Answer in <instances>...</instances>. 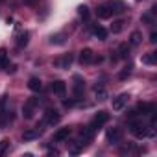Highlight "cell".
<instances>
[{
	"mask_svg": "<svg viewBox=\"0 0 157 157\" xmlns=\"http://www.w3.org/2000/svg\"><path fill=\"white\" fill-rule=\"evenodd\" d=\"M155 61H157V54H146V56H142V63L144 65H155Z\"/></svg>",
	"mask_w": 157,
	"mask_h": 157,
	"instance_id": "cell-24",
	"label": "cell"
},
{
	"mask_svg": "<svg viewBox=\"0 0 157 157\" xmlns=\"http://www.w3.org/2000/svg\"><path fill=\"white\" fill-rule=\"evenodd\" d=\"M74 82H76V83H74V94H76V98H78V96L82 94V91H83L85 85H83L82 76H74Z\"/></svg>",
	"mask_w": 157,
	"mask_h": 157,
	"instance_id": "cell-15",
	"label": "cell"
},
{
	"mask_svg": "<svg viewBox=\"0 0 157 157\" xmlns=\"http://www.w3.org/2000/svg\"><path fill=\"white\" fill-rule=\"evenodd\" d=\"M93 33H94L100 41H105V37H107V30L102 28V26H94V28H93Z\"/></svg>",
	"mask_w": 157,
	"mask_h": 157,
	"instance_id": "cell-19",
	"label": "cell"
},
{
	"mask_svg": "<svg viewBox=\"0 0 157 157\" xmlns=\"http://www.w3.org/2000/svg\"><path fill=\"white\" fill-rule=\"evenodd\" d=\"M129 131H131L137 139H146L148 135H153V131H148V128L142 126V122H131V124H129Z\"/></svg>",
	"mask_w": 157,
	"mask_h": 157,
	"instance_id": "cell-1",
	"label": "cell"
},
{
	"mask_svg": "<svg viewBox=\"0 0 157 157\" xmlns=\"http://www.w3.org/2000/svg\"><path fill=\"white\" fill-rule=\"evenodd\" d=\"M2 2H6V0H0V4H2Z\"/></svg>",
	"mask_w": 157,
	"mask_h": 157,
	"instance_id": "cell-35",
	"label": "cell"
},
{
	"mask_svg": "<svg viewBox=\"0 0 157 157\" xmlns=\"http://www.w3.org/2000/svg\"><path fill=\"white\" fill-rule=\"evenodd\" d=\"M68 135H70V128H59V129L54 133V140H56V142H63V140L68 139Z\"/></svg>",
	"mask_w": 157,
	"mask_h": 157,
	"instance_id": "cell-12",
	"label": "cell"
},
{
	"mask_svg": "<svg viewBox=\"0 0 157 157\" xmlns=\"http://www.w3.org/2000/svg\"><path fill=\"white\" fill-rule=\"evenodd\" d=\"M96 15H98V19H109V17H113V13H111V10H109V6H107V4L98 6Z\"/></svg>",
	"mask_w": 157,
	"mask_h": 157,
	"instance_id": "cell-14",
	"label": "cell"
},
{
	"mask_svg": "<svg viewBox=\"0 0 157 157\" xmlns=\"http://www.w3.org/2000/svg\"><path fill=\"white\" fill-rule=\"evenodd\" d=\"M28 87H30V91H33V93H39V91L43 89V83H41V80H39V78H30Z\"/></svg>",
	"mask_w": 157,
	"mask_h": 157,
	"instance_id": "cell-16",
	"label": "cell"
},
{
	"mask_svg": "<svg viewBox=\"0 0 157 157\" xmlns=\"http://www.w3.org/2000/svg\"><path fill=\"white\" fill-rule=\"evenodd\" d=\"M150 43H157V33H155V32H151V35H150Z\"/></svg>",
	"mask_w": 157,
	"mask_h": 157,
	"instance_id": "cell-32",
	"label": "cell"
},
{
	"mask_svg": "<svg viewBox=\"0 0 157 157\" xmlns=\"http://www.w3.org/2000/svg\"><path fill=\"white\" fill-rule=\"evenodd\" d=\"M94 131H96V129L89 124V126H85V128L82 129V137H83L85 140H89V139H93V137H94Z\"/></svg>",
	"mask_w": 157,
	"mask_h": 157,
	"instance_id": "cell-20",
	"label": "cell"
},
{
	"mask_svg": "<svg viewBox=\"0 0 157 157\" xmlns=\"http://www.w3.org/2000/svg\"><path fill=\"white\" fill-rule=\"evenodd\" d=\"M59 120H61L59 111H56V109H48V111L44 113V124H46V126H54V124H57Z\"/></svg>",
	"mask_w": 157,
	"mask_h": 157,
	"instance_id": "cell-4",
	"label": "cell"
},
{
	"mask_svg": "<svg viewBox=\"0 0 157 157\" xmlns=\"http://www.w3.org/2000/svg\"><path fill=\"white\" fill-rule=\"evenodd\" d=\"M37 137H39V129H26L22 133V139L24 140H35Z\"/></svg>",
	"mask_w": 157,
	"mask_h": 157,
	"instance_id": "cell-21",
	"label": "cell"
},
{
	"mask_svg": "<svg viewBox=\"0 0 157 157\" xmlns=\"http://www.w3.org/2000/svg\"><path fill=\"white\" fill-rule=\"evenodd\" d=\"M28 41H30V33H28V32H22V33L19 35V39H17V44L22 48V46L28 44Z\"/></svg>",
	"mask_w": 157,
	"mask_h": 157,
	"instance_id": "cell-23",
	"label": "cell"
},
{
	"mask_svg": "<svg viewBox=\"0 0 157 157\" xmlns=\"http://www.w3.org/2000/svg\"><path fill=\"white\" fill-rule=\"evenodd\" d=\"M67 148H68V153L72 155H80L83 151V142L80 140H72V142H67Z\"/></svg>",
	"mask_w": 157,
	"mask_h": 157,
	"instance_id": "cell-11",
	"label": "cell"
},
{
	"mask_svg": "<svg viewBox=\"0 0 157 157\" xmlns=\"http://www.w3.org/2000/svg\"><path fill=\"white\" fill-rule=\"evenodd\" d=\"M50 43H52V44H54V43H56V44H61V43H65V41H63V35H56V37L52 35Z\"/></svg>",
	"mask_w": 157,
	"mask_h": 157,
	"instance_id": "cell-30",
	"label": "cell"
},
{
	"mask_svg": "<svg viewBox=\"0 0 157 157\" xmlns=\"http://www.w3.org/2000/svg\"><path fill=\"white\" fill-rule=\"evenodd\" d=\"M0 68H2V67H0Z\"/></svg>",
	"mask_w": 157,
	"mask_h": 157,
	"instance_id": "cell-36",
	"label": "cell"
},
{
	"mask_svg": "<svg viewBox=\"0 0 157 157\" xmlns=\"http://www.w3.org/2000/svg\"><path fill=\"white\" fill-rule=\"evenodd\" d=\"M109 120V113L107 111H98L96 115H94V118H93V122H91V126L94 128V129H98L102 124H105Z\"/></svg>",
	"mask_w": 157,
	"mask_h": 157,
	"instance_id": "cell-5",
	"label": "cell"
},
{
	"mask_svg": "<svg viewBox=\"0 0 157 157\" xmlns=\"http://www.w3.org/2000/svg\"><path fill=\"white\" fill-rule=\"evenodd\" d=\"M129 74H131V65H128V67L120 72V80H126V78H128Z\"/></svg>",
	"mask_w": 157,
	"mask_h": 157,
	"instance_id": "cell-28",
	"label": "cell"
},
{
	"mask_svg": "<svg viewBox=\"0 0 157 157\" xmlns=\"http://www.w3.org/2000/svg\"><path fill=\"white\" fill-rule=\"evenodd\" d=\"M128 100H129V94H128V93H122V94H118L117 98H113V111H122V109L126 107Z\"/></svg>",
	"mask_w": 157,
	"mask_h": 157,
	"instance_id": "cell-2",
	"label": "cell"
},
{
	"mask_svg": "<svg viewBox=\"0 0 157 157\" xmlns=\"http://www.w3.org/2000/svg\"><path fill=\"white\" fill-rule=\"evenodd\" d=\"M26 2H28V4H33V2H35V0H26Z\"/></svg>",
	"mask_w": 157,
	"mask_h": 157,
	"instance_id": "cell-34",
	"label": "cell"
},
{
	"mask_svg": "<svg viewBox=\"0 0 157 157\" xmlns=\"http://www.w3.org/2000/svg\"><path fill=\"white\" fill-rule=\"evenodd\" d=\"M94 96L98 98V100H105L107 98V91H105V87L104 85H94Z\"/></svg>",
	"mask_w": 157,
	"mask_h": 157,
	"instance_id": "cell-18",
	"label": "cell"
},
{
	"mask_svg": "<svg viewBox=\"0 0 157 157\" xmlns=\"http://www.w3.org/2000/svg\"><path fill=\"white\" fill-rule=\"evenodd\" d=\"M124 30V21H115L113 24H111V32L113 33H120Z\"/></svg>",
	"mask_w": 157,
	"mask_h": 157,
	"instance_id": "cell-25",
	"label": "cell"
},
{
	"mask_svg": "<svg viewBox=\"0 0 157 157\" xmlns=\"http://www.w3.org/2000/svg\"><path fill=\"white\" fill-rule=\"evenodd\" d=\"M78 13H80L82 17H89V8L87 6H80L78 8Z\"/></svg>",
	"mask_w": 157,
	"mask_h": 157,
	"instance_id": "cell-29",
	"label": "cell"
},
{
	"mask_svg": "<svg viewBox=\"0 0 157 157\" xmlns=\"http://www.w3.org/2000/svg\"><path fill=\"white\" fill-rule=\"evenodd\" d=\"M80 63L82 65H89V63H93L94 61V54H93V50L91 48H83L82 52H80Z\"/></svg>",
	"mask_w": 157,
	"mask_h": 157,
	"instance_id": "cell-10",
	"label": "cell"
},
{
	"mask_svg": "<svg viewBox=\"0 0 157 157\" xmlns=\"http://www.w3.org/2000/svg\"><path fill=\"white\" fill-rule=\"evenodd\" d=\"M37 104H39L37 98H30V100L24 104V107H22V115H24V118H32V117H33V111H35Z\"/></svg>",
	"mask_w": 157,
	"mask_h": 157,
	"instance_id": "cell-3",
	"label": "cell"
},
{
	"mask_svg": "<svg viewBox=\"0 0 157 157\" xmlns=\"http://www.w3.org/2000/svg\"><path fill=\"white\" fill-rule=\"evenodd\" d=\"M72 61H74L72 54H63L61 57H57V59L54 61V65H56L57 68H68V67L72 65Z\"/></svg>",
	"mask_w": 157,
	"mask_h": 157,
	"instance_id": "cell-6",
	"label": "cell"
},
{
	"mask_svg": "<svg viewBox=\"0 0 157 157\" xmlns=\"http://www.w3.org/2000/svg\"><path fill=\"white\" fill-rule=\"evenodd\" d=\"M48 155H59V151H57V150H50Z\"/></svg>",
	"mask_w": 157,
	"mask_h": 157,
	"instance_id": "cell-33",
	"label": "cell"
},
{
	"mask_svg": "<svg viewBox=\"0 0 157 157\" xmlns=\"http://www.w3.org/2000/svg\"><path fill=\"white\" fill-rule=\"evenodd\" d=\"M10 139H2V140H0V157H2L4 153H6V150L10 148Z\"/></svg>",
	"mask_w": 157,
	"mask_h": 157,
	"instance_id": "cell-27",
	"label": "cell"
},
{
	"mask_svg": "<svg viewBox=\"0 0 157 157\" xmlns=\"http://www.w3.org/2000/svg\"><path fill=\"white\" fill-rule=\"evenodd\" d=\"M50 87H52V93H54V94H57V96H61V98L67 94V83H65V82H61V80L52 82V85H50Z\"/></svg>",
	"mask_w": 157,
	"mask_h": 157,
	"instance_id": "cell-7",
	"label": "cell"
},
{
	"mask_svg": "<svg viewBox=\"0 0 157 157\" xmlns=\"http://www.w3.org/2000/svg\"><path fill=\"white\" fill-rule=\"evenodd\" d=\"M105 137H107V142H120V139H122V129L120 128H111V129H107V133H105Z\"/></svg>",
	"mask_w": 157,
	"mask_h": 157,
	"instance_id": "cell-9",
	"label": "cell"
},
{
	"mask_svg": "<svg viewBox=\"0 0 157 157\" xmlns=\"http://www.w3.org/2000/svg\"><path fill=\"white\" fill-rule=\"evenodd\" d=\"M0 67H8V52H6V48H0Z\"/></svg>",
	"mask_w": 157,
	"mask_h": 157,
	"instance_id": "cell-26",
	"label": "cell"
},
{
	"mask_svg": "<svg viewBox=\"0 0 157 157\" xmlns=\"http://www.w3.org/2000/svg\"><path fill=\"white\" fill-rule=\"evenodd\" d=\"M140 41H142L140 32H133V33L129 35V46H137V44H140Z\"/></svg>",
	"mask_w": 157,
	"mask_h": 157,
	"instance_id": "cell-22",
	"label": "cell"
},
{
	"mask_svg": "<svg viewBox=\"0 0 157 157\" xmlns=\"http://www.w3.org/2000/svg\"><path fill=\"white\" fill-rule=\"evenodd\" d=\"M117 57H120V59H126L128 56H129V44L128 43H122L120 46H118V50H117Z\"/></svg>",
	"mask_w": 157,
	"mask_h": 157,
	"instance_id": "cell-17",
	"label": "cell"
},
{
	"mask_svg": "<svg viewBox=\"0 0 157 157\" xmlns=\"http://www.w3.org/2000/svg\"><path fill=\"white\" fill-rule=\"evenodd\" d=\"M6 98H8L6 94H4V96H0V111H2V109H4V104H6Z\"/></svg>",
	"mask_w": 157,
	"mask_h": 157,
	"instance_id": "cell-31",
	"label": "cell"
},
{
	"mask_svg": "<svg viewBox=\"0 0 157 157\" xmlns=\"http://www.w3.org/2000/svg\"><path fill=\"white\" fill-rule=\"evenodd\" d=\"M109 10L113 15H118V13H124L126 11V4L122 2V0H111V2H107Z\"/></svg>",
	"mask_w": 157,
	"mask_h": 157,
	"instance_id": "cell-8",
	"label": "cell"
},
{
	"mask_svg": "<svg viewBox=\"0 0 157 157\" xmlns=\"http://www.w3.org/2000/svg\"><path fill=\"white\" fill-rule=\"evenodd\" d=\"M153 111H155V105H153V104H142V102H140V104L137 105V111H135V113H139V115H151Z\"/></svg>",
	"mask_w": 157,
	"mask_h": 157,
	"instance_id": "cell-13",
	"label": "cell"
}]
</instances>
